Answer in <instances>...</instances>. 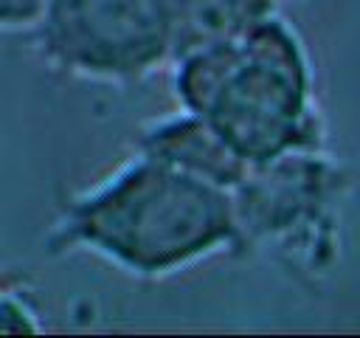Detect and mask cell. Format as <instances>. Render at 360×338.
<instances>
[{"mask_svg":"<svg viewBox=\"0 0 360 338\" xmlns=\"http://www.w3.org/2000/svg\"><path fill=\"white\" fill-rule=\"evenodd\" d=\"M174 17L177 0H51L31 34L51 70L127 87L174 62Z\"/></svg>","mask_w":360,"mask_h":338,"instance_id":"cell-4","label":"cell"},{"mask_svg":"<svg viewBox=\"0 0 360 338\" xmlns=\"http://www.w3.org/2000/svg\"><path fill=\"white\" fill-rule=\"evenodd\" d=\"M135 152L225 192H233L250 169V161H245L202 115L183 107L143 124Z\"/></svg>","mask_w":360,"mask_h":338,"instance_id":"cell-5","label":"cell"},{"mask_svg":"<svg viewBox=\"0 0 360 338\" xmlns=\"http://www.w3.org/2000/svg\"><path fill=\"white\" fill-rule=\"evenodd\" d=\"M346 197L349 175L326 146L250 163L231 192L239 248L267 251L307 282L321 279L340 256Z\"/></svg>","mask_w":360,"mask_h":338,"instance_id":"cell-3","label":"cell"},{"mask_svg":"<svg viewBox=\"0 0 360 338\" xmlns=\"http://www.w3.org/2000/svg\"><path fill=\"white\" fill-rule=\"evenodd\" d=\"M278 14V0H177L174 59L231 42Z\"/></svg>","mask_w":360,"mask_h":338,"instance_id":"cell-6","label":"cell"},{"mask_svg":"<svg viewBox=\"0 0 360 338\" xmlns=\"http://www.w3.org/2000/svg\"><path fill=\"white\" fill-rule=\"evenodd\" d=\"M172 87L183 110L202 115L250 163L326 146L309 51L281 14L174 59Z\"/></svg>","mask_w":360,"mask_h":338,"instance_id":"cell-2","label":"cell"},{"mask_svg":"<svg viewBox=\"0 0 360 338\" xmlns=\"http://www.w3.org/2000/svg\"><path fill=\"white\" fill-rule=\"evenodd\" d=\"M51 0H0V34L34 31Z\"/></svg>","mask_w":360,"mask_h":338,"instance_id":"cell-8","label":"cell"},{"mask_svg":"<svg viewBox=\"0 0 360 338\" xmlns=\"http://www.w3.org/2000/svg\"><path fill=\"white\" fill-rule=\"evenodd\" d=\"M53 256L90 254L158 282L239 251L231 192L141 152L82 189L45 234Z\"/></svg>","mask_w":360,"mask_h":338,"instance_id":"cell-1","label":"cell"},{"mask_svg":"<svg viewBox=\"0 0 360 338\" xmlns=\"http://www.w3.org/2000/svg\"><path fill=\"white\" fill-rule=\"evenodd\" d=\"M39 307L31 299L25 276L0 265V335L39 332Z\"/></svg>","mask_w":360,"mask_h":338,"instance_id":"cell-7","label":"cell"}]
</instances>
